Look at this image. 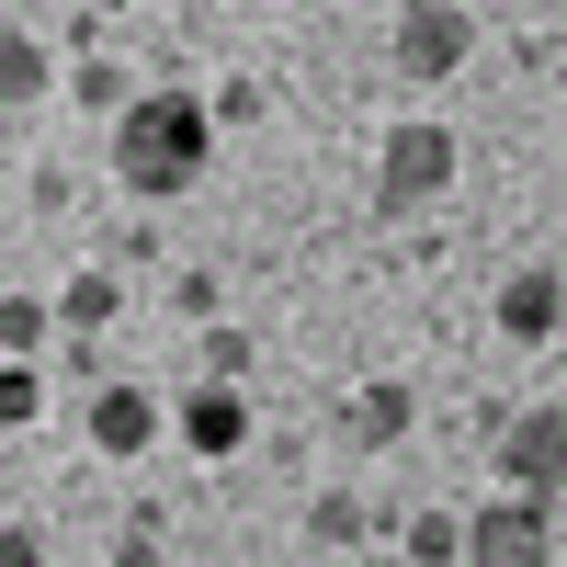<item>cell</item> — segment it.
Returning a JSON list of instances; mask_svg holds the SVG:
<instances>
[{
    "label": "cell",
    "instance_id": "obj_1",
    "mask_svg": "<svg viewBox=\"0 0 567 567\" xmlns=\"http://www.w3.org/2000/svg\"><path fill=\"white\" fill-rule=\"evenodd\" d=\"M205 159H216V125H205L194 91H136V103L114 114V182H125V194L171 205V194L205 182Z\"/></svg>",
    "mask_w": 567,
    "mask_h": 567
},
{
    "label": "cell",
    "instance_id": "obj_2",
    "mask_svg": "<svg viewBox=\"0 0 567 567\" xmlns=\"http://www.w3.org/2000/svg\"><path fill=\"white\" fill-rule=\"evenodd\" d=\"M443 182H454V136L432 114H398L386 148H374V205H432Z\"/></svg>",
    "mask_w": 567,
    "mask_h": 567
},
{
    "label": "cell",
    "instance_id": "obj_3",
    "mask_svg": "<svg viewBox=\"0 0 567 567\" xmlns=\"http://www.w3.org/2000/svg\"><path fill=\"white\" fill-rule=\"evenodd\" d=\"M386 58H398V80H454L465 58H477V12H465V0H409L398 34H386Z\"/></svg>",
    "mask_w": 567,
    "mask_h": 567
},
{
    "label": "cell",
    "instance_id": "obj_4",
    "mask_svg": "<svg viewBox=\"0 0 567 567\" xmlns=\"http://www.w3.org/2000/svg\"><path fill=\"white\" fill-rule=\"evenodd\" d=\"M465 567H556V511L545 499H488L465 523Z\"/></svg>",
    "mask_w": 567,
    "mask_h": 567
},
{
    "label": "cell",
    "instance_id": "obj_5",
    "mask_svg": "<svg viewBox=\"0 0 567 567\" xmlns=\"http://www.w3.org/2000/svg\"><path fill=\"white\" fill-rule=\"evenodd\" d=\"M499 477H511V499H545L556 511V488H567V409H523L499 432Z\"/></svg>",
    "mask_w": 567,
    "mask_h": 567
},
{
    "label": "cell",
    "instance_id": "obj_6",
    "mask_svg": "<svg viewBox=\"0 0 567 567\" xmlns=\"http://www.w3.org/2000/svg\"><path fill=\"white\" fill-rule=\"evenodd\" d=\"M499 329H511V341H556V329H567V284L545 261H523V272L499 284Z\"/></svg>",
    "mask_w": 567,
    "mask_h": 567
},
{
    "label": "cell",
    "instance_id": "obj_7",
    "mask_svg": "<svg viewBox=\"0 0 567 567\" xmlns=\"http://www.w3.org/2000/svg\"><path fill=\"white\" fill-rule=\"evenodd\" d=\"M91 443L103 454H148L159 443V398L148 386H91Z\"/></svg>",
    "mask_w": 567,
    "mask_h": 567
},
{
    "label": "cell",
    "instance_id": "obj_8",
    "mask_svg": "<svg viewBox=\"0 0 567 567\" xmlns=\"http://www.w3.org/2000/svg\"><path fill=\"white\" fill-rule=\"evenodd\" d=\"M182 443H194V454H239V443H250V398L227 386V374L194 386V398H182Z\"/></svg>",
    "mask_w": 567,
    "mask_h": 567
},
{
    "label": "cell",
    "instance_id": "obj_9",
    "mask_svg": "<svg viewBox=\"0 0 567 567\" xmlns=\"http://www.w3.org/2000/svg\"><path fill=\"white\" fill-rule=\"evenodd\" d=\"M45 91H58V58L34 34H0V114H34Z\"/></svg>",
    "mask_w": 567,
    "mask_h": 567
},
{
    "label": "cell",
    "instance_id": "obj_10",
    "mask_svg": "<svg viewBox=\"0 0 567 567\" xmlns=\"http://www.w3.org/2000/svg\"><path fill=\"white\" fill-rule=\"evenodd\" d=\"M409 420H420V398H409V386H363V398H352V443H398Z\"/></svg>",
    "mask_w": 567,
    "mask_h": 567
},
{
    "label": "cell",
    "instance_id": "obj_11",
    "mask_svg": "<svg viewBox=\"0 0 567 567\" xmlns=\"http://www.w3.org/2000/svg\"><path fill=\"white\" fill-rule=\"evenodd\" d=\"M409 556H420V567H454V556H465V523H454V511H420V523H409Z\"/></svg>",
    "mask_w": 567,
    "mask_h": 567
},
{
    "label": "cell",
    "instance_id": "obj_12",
    "mask_svg": "<svg viewBox=\"0 0 567 567\" xmlns=\"http://www.w3.org/2000/svg\"><path fill=\"white\" fill-rule=\"evenodd\" d=\"M0 420H12V432H34V420H45V386H34V363H0Z\"/></svg>",
    "mask_w": 567,
    "mask_h": 567
},
{
    "label": "cell",
    "instance_id": "obj_13",
    "mask_svg": "<svg viewBox=\"0 0 567 567\" xmlns=\"http://www.w3.org/2000/svg\"><path fill=\"white\" fill-rule=\"evenodd\" d=\"M34 341H45V307H34V296H12V307H0V352L34 363Z\"/></svg>",
    "mask_w": 567,
    "mask_h": 567
},
{
    "label": "cell",
    "instance_id": "obj_14",
    "mask_svg": "<svg viewBox=\"0 0 567 567\" xmlns=\"http://www.w3.org/2000/svg\"><path fill=\"white\" fill-rule=\"evenodd\" d=\"M103 318H114V284L80 272V284H69V329H103Z\"/></svg>",
    "mask_w": 567,
    "mask_h": 567
},
{
    "label": "cell",
    "instance_id": "obj_15",
    "mask_svg": "<svg viewBox=\"0 0 567 567\" xmlns=\"http://www.w3.org/2000/svg\"><path fill=\"white\" fill-rule=\"evenodd\" d=\"M0 567H45V545H34V523H0Z\"/></svg>",
    "mask_w": 567,
    "mask_h": 567
}]
</instances>
